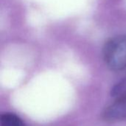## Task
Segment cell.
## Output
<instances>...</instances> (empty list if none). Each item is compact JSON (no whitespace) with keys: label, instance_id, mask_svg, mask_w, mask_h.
I'll return each mask as SVG.
<instances>
[{"label":"cell","instance_id":"obj_1","mask_svg":"<svg viewBox=\"0 0 126 126\" xmlns=\"http://www.w3.org/2000/svg\"><path fill=\"white\" fill-rule=\"evenodd\" d=\"M106 66L111 71H120L126 68V35H118L109 39L103 50Z\"/></svg>","mask_w":126,"mask_h":126},{"label":"cell","instance_id":"obj_2","mask_svg":"<svg viewBox=\"0 0 126 126\" xmlns=\"http://www.w3.org/2000/svg\"><path fill=\"white\" fill-rule=\"evenodd\" d=\"M103 119L107 123L126 120V93L120 96L104 110Z\"/></svg>","mask_w":126,"mask_h":126},{"label":"cell","instance_id":"obj_3","mask_svg":"<svg viewBox=\"0 0 126 126\" xmlns=\"http://www.w3.org/2000/svg\"><path fill=\"white\" fill-rule=\"evenodd\" d=\"M0 126H27V125L15 114L4 113L0 117Z\"/></svg>","mask_w":126,"mask_h":126}]
</instances>
